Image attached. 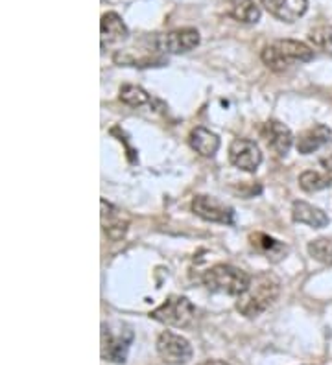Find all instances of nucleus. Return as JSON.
<instances>
[{"instance_id": "obj_8", "label": "nucleus", "mask_w": 332, "mask_h": 365, "mask_svg": "<svg viewBox=\"0 0 332 365\" xmlns=\"http://www.w3.org/2000/svg\"><path fill=\"white\" fill-rule=\"evenodd\" d=\"M155 43L163 53H185L199 45V31L196 28H179L155 37Z\"/></svg>"}, {"instance_id": "obj_5", "label": "nucleus", "mask_w": 332, "mask_h": 365, "mask_svg": "<svg viewBox=\"0 0 332 365\" xmlns=\"http://www.w3.org/2000/svg\"><path fill=\"white\" fill-rule=\"evenodd\" d=\"M133 341V330L126 325H119V329H113V325H102V358L113 364H126L128 360L129 345Z\"/></svg>"}, {"instance_id": "obj_4", "label": "nucleus", "mask_w": 332, "mask_h": 365, "mask_svg": "<svg viewBox=\"0 0 332 365\" xmlns=\"http://www.w3.org/2000/svg\"><path fill=\"white\" fill-rule=\"evenodd\" d=\"M196 316L194 304L186 297L181 295H170L161 307L151 310L150 317L155 321H159L166 327H173V329H185L192 323Z\"/></svg>"}, {"instance_id": "obj_13", "label": "nucleus", "mask_w": 332, "mask_h": 365, "mask_svg": "<svg viewBox=\"0 0 332 365\" xmlns=\"http://www.w3.org/2000/svg\"><path fill=\"white\" fill-rule=\"evenodd\" d=\"M100 36H102V48L106 46L122 43L129 37V30L124 24L122 17L115 11H107L102 15V23H100Z\"/></svg>"}, {"instance_id": "obj_17", "label": "nucleus", "mask_w": 332, "mask_h": 365, "mask_svg": "<svg viewBox=\"0 0 332 365\" xmlns=\"http://www.w3.org/2000/svg\"><path fill=\"white\" fill-rule=\"evenodd\" d=\"M188 144L201 157H213L218 152V148H220V138L213 131L205 130V128H196V130L191 131Z\"/></svg>"}, {"instance_id": "obj_6", "label": "nucleus", "mask_w": 332, "mask_h": 365, "mask_svg": "<svg viewBox=\"0 0 332 365\" xmlns=\"http://www.w3.org/2000/svg\"><path fill=\"white\" fill-rule=\"evenodd\" d=\"M157 352L161 360L168 365H185L192 360V345L183 336L164 330L157 338Z\"/></svg>"}, {"instance_id": "obj_23", "label": "nucleus", "mask_w": 332, "mask_h": 365, "mask_svg": "<svg viewBox=\"0 0 332 365\" xmlns=\"http://www.w3.org/2000/svg\"><path fill=\"white\" fill-rule=\"evenodd\" d=\"M319 165L323 166V172L332 179V148H331V152L325 153V155L319 159Z\"/></svg>"}, {"instance_id": "obj_1", "label": "nucleus", "mask_w": 332, "mask_h": 365, "mask_svg": "<svg viewBox=\"0 0 332 365\" xmlns=\"http://www.w3.org/2000/svg\"><path fill=\"white\" fill-rule=\"evenodd\" d=\"M281 281L279 277L270 272L257 273L251 277L248 288L236 297V310L246 317H257L273 304L279 297Z\"/></svg>"}, {"instance_id": "obj_14", "label": "nucleus", "mask_w": 332, "mask_h": 365, "mask_svg": "<svg viewBox=\"0 0 332 365\" xmlns=\"http://www.w3.org/2000/svg\"><path fill=\"white\" fill-rule=\"evenodd\" d=\"M331 128L325 124H316L312 125V128H308V130L303 131L301 135H299V138H297V152L303 153V155H308V153H314L318 152L319 148L325 146V144L331 140Z\"/></svg>"}, {"instance_id": "obj_2", "label": "nucleus", "mask_w": 332, "mask_h": 365, "mask_svg": "<svg viewBox=\"0 0 332 365\" xmlns=\"http://www.w3.org/2000/svg\"><path fill=\"white\" fill-rule=\"evenodd\" d=\"M261 58L266 67H270L271 71H284L297 63L312 61L314 50L301 41L277 39L262 50Z\"/></svg>"}, {"instance_id": "obj_24", "label": "nucleus", "mask_w": 332, "mask_h": 365, "mask_svg": "<svg viewBox=\"0 0 332 365\" xmlns=\"http://www.w3.org/2000/svg\"><path fill=\"white\" fill-rule=\"evenodd\" d=\"M199 365H229V364H226V361H221V360H207Z\"/></svg>"}, {"instance_id": "obj_10", "label": "nucleus", "mask_w": 332, "mask_h": 365, "mask_svg": "<svg viewBox=\"0 0 332 365\" xmlns=\"http://www.w3.org/2000/svg\"><path fill=\"white\" fill-rule=\"evenodd\" d=\"M102 205V229L107 235V238L113 242L122 240L128 232L129 227V216L124 210L116 209L115 205H111L107 200H100Z\"/></svg>"}, {"instance_id": "obj_9", "label": "nucleus", "mask_w": 332, "mask_h": 365, "mask_svg": "<svg viewBox=\"0 0 332 365\" xmlns=\"http://www.w3.org/2000/svg\"><path fill=\"white\" fill-rule=\"evenodd\" d=\"M229 160L243 172H255L262 163V153L249 138H235L229 146Z\"/></svg>"}, {"instance_id": "obj_18", "label": "nucleus", "mask_w": 332, "mask_h": 365, "mask_svg": "<svg viewBox=\"0 0 332 365\" xmlns=\"http://www.w3.org/2000/svg\"><path fill=\"white\" fill-rule=\"evenodd\" d=\"M249 244H251L253 250L266 255L273 262L281 260L286 255V245H283L279 240L271 238V236L264 235V232H255V235L249 236Z\"/></svg>"}, {"instance_id": "obj_12", "label": "nucleus", "mask_w": 332, "mask_h": 365, "mask_svg": "<svg viewBox=\"0 0 332 365\" xmlns=\"http://www.w3.org/2000/svg\"><path fill=\"white\" fill-rule=\"evenodd\" d=\"M262 137L266 138L268 148H271L277 155H286L293 143L290 128L279 120L266 122L264 128H262Z\"/></svg>"}, {"instance_id": "obj_21", "label": "nucleus", "mask_w": 332, "mask_h": 365, "mask_svg": "<svg viewBox=\"0 0 332 365\" xmlns=\"http://www.w3.org/2000/svg\"><path fill=\"white\" fill-rule=\"evenodd\" d=\"M308 253L312 259L332 266V238H318V240L310 242Z\"/></svg>"}, {"instance_id": "obj_16", "label": "nucleus", "mask_w": 332, "mask_h": 365, "mask_svg": "<svg viewBox=\"0 0 332 365\" xmlns=\"http://www.w3.org/2000/svg\"><path fill=\"white\" fill-rule=\"evenodd\" d=\"M292 218L296 223H305L314 229L325 227L328 223V216L318 207L310 205L306 201H293Z\"/></svg>"}, {"instance_id": "obj_15", "label": "nucleus", "mask_w": 332, "mask_h": 365, "mask_svg": "<svg viewBox=\"0 0 332 365\" xmlns=\"http://www.w3.org/2000/svg\"><path fill=\"white\" fill-rule=\"evenodd\" d=\"M223 11L227 17L243 24H255L261 19V8L253 0H226Z\"/></svg>"}, {"instance_id": "obj_11", "label": "nucleus", "mask_w": 332, "mask_h": 365, "mask_svg": "<svg viewBox=\"0 0 332 365\" xmlns=\"http://www.w3.org/2000/svg\"><path fill=\"white\" fill-rule=\"evenodd\" d=\"M268 14L283 23H296L306 14L308 0H261Z\"/></svg>"}, {"instance_id": "obj_3", "label": "nucleus", "mask_w": 332, "mask_h": 365, "mask_svg": "<svg viewBox=\"0 0 332 365\" xmlns=\"http://www.w3.org/2000/svg\"><path fill=\"white\" fill-rule=\"evenodd\" d=\"M249 281L251 277L248 273L229 264H216L203 273V284L207 286V289L216 294L236 295V297L248 288Z\"/></svg>"}, {"instance_id": "obj_7", "label": "nucleus", "mask_w": 332, "mask_h": 365, "mask_svg": "<svg viewBox=\"0 0 332 365\" xmlns=\"http://www.w3.org/2000/svg\"><path fill=\"white\" fill-rule=\"evenodd\" d=\"M192 212L205 222L221 225H231L235 222V210L213 196H196L192 200Z\"/></svg>"}, {"instance_id": "obj_22", "label": "nucleus", "mask_w": 332, "mask_h": 365, "mask_svg": "<svg viewBox=\"0 0 332 365\" xmlns=\"http://www.w3.org/2000/svg\"><path fill=\"white\" fill-rule=\"evenodd\" d=\"M308 39L314 43L316 46H321V48H327L332 46V26L323 24V26H318L308 34Z\"/></svg>"}, {"instance_id": "obj_19", "label": "nucleus", "mask_w": 332, "mask_h": 365, "mask_svg": "<svg viewBox=\"0 0 332 365\" xmlns=\"http://www.w3.org/2000/svg\"><path fill=\"white\" fill-rule=\"evenodd\" d=\"M299 187L305 192H318L332 187V179L325 174L323 170L321 172H318V170H305L299 175Z\"/></svg>"}, {"instance_id": "obj_20", "label": "nucleus", "mask_w": 332, "mask_h": 365, "mask_svg": "<svg viewBox=\"0 0 332 365\" xmlns=\"http://www.w3.org/2000/svg\"><path fill=\"white\" fill-rule=\"evenodd\" d=\"M120 102H124L129 107H141L151 102L150 94L137 85H122L120 87Z\"/></svg>"}]
</instances>
